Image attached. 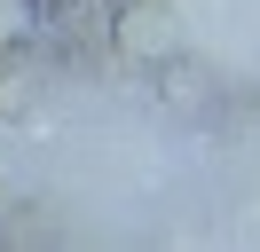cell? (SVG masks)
Here are the masks:
<instances>
[{
  "label": "cell",
  "mask_w": 260,
  "mask_h": 252,
  "mask_svg": "<svg viewBox=\"0 0 260 252\" xmlns=\"http://www.w3.org/2000/svg\"><path fill=\"white\" fill-rule=\"evenodd\" d=\"M24 24H32V8H24V0H0V40H16Z\"/></svg>",
  "instance_id": "obj_2"
},
{
  "label": "cell",
  "mask_w": 260,
  "mask_h": 252,
  "mask_svg": "<svg viewBox=\"0 0 260 252\" xmlns=\"http://www.w3.org/2000/svg\"><path fill=\"white\" fill-rule=\"evenodd\" d=\"M118 40H126V55H166V47H174V24H166L158 8H134L126 24H118Z\"/></svg>",
  "instance_id": "obj_1"
}]
</instances>
